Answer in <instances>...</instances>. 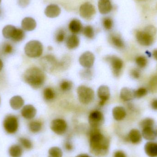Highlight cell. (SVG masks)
Masks as SVG:
<instances>
[{"label":"cell","instance_id":"cell-1","mask_svg":"<svg viewBox=\"0 0 157 157\" xmlns=\"http://www.w3.org/2000/svg\"><path fill=\"white\" fill-rule=\"evenodd\" d=\"M92 128L90 140V152L97 156H103L109 151V142L101 133L98 128Z\"/></svg>","mask_w":157,"mask_h":157},{"label":"cell","instance_id":"cell-2","mask_svg":"<svg viewBox=\"0 0 157 157\" xmlns=\"http://www.w3.org/2000/svg\"><path fill=\"white\" fill-rule=\"evenodd\" d=\"M24 79L31 87L37 89L44 85L46 80V75L41 69L38 67H31L25 72Z\"/></svg>","mask_w":157,"mask_h":157},{"label":"cell","instance_id":"cell-3","mask_svg":"<svg viewBox=\"0 0 157 157\" xmlns=\"http://www.w3.org/2000/svg\"><path fill=\"white\" fill-rule=\"evenodd\" d=\"M156 33V30L154 26H148L146 27L144 31L136 32V40L142 46L148 47L153 44L154 41V36Z\"/></svg>","mask_w":157,"mask_h":157},{"label":"cell","instance_id":"cell-4","mask_svg":"<svg viewBox=\"0 0 157 157\" xmlns=\"http://www.w3.org/2000/svg\"><path fill=\"white\" fill-rule=\"evenodd\" d=\"M43 51V45L38 40H30L25 46V53L29 58H39L41 56Z\"/></svg>","mask_w":157,"mask_h":157},{"label":"cell","instance_id":"cell-5","mask_svg":"<svg viewBox=\"0 0 157 157\" xmlns=\"http://www.w3.org/2000/svg\"><path fill=\"white\" fill-rule=\"evenodd\" d=\"M77 94L79 102L84 105H87L91 103L95 97L93 90L84 85L79 86L77 88Z\"/></svg>","mask_w":157,"mask_h":157},{"label":"cell","instance_id":"cell-6","mask_svg":"<svg viewBox=\"0 0 157 157\" xmlns=\"http://www.w3.org/2000/svg\"><path fill=\"white\" fill-rule=\"evenodd\" d=\"M105 59L109 63L113 75L116 77H119L121 74L123 68L122 60L115 55H109Z\"/></svg>","mask_w":157,"mask_h":157},{"label":"cell","instance_id":"cell-7","mask_svg":"<svg viewBox=\"0 0 157 157\" xmlns=\"http://www.w3.org/2000/svg\"><path fill=\"white\" fill-rule=\"evenodd\" d=\"M40 64L44 71L52 72L58 70L59 61L53 55H47L40 59Z\"/></svg>","mask_w":157,"mask_h":157},{"label":"cell","instance_id":"cell-8","mask_svg":"<svg viewBox=\"0 0 157 157\" xmlns=\"http://www.w3.org/2000/svg\"><path fill=\"white\" fill-rule=\"evenodd\" d=\"M3 126L5 131L8 133L13 134L17 131L18 128V121L14 115L6 116L3 122Z\"/></svg>","mask_w":157,"mask_h":157},{"label":"cell","instance_id":"cell-9","mask_svg":"<svg viewBox=\"0 0 157 157\" xmlns=\"http://www.w3.org/2000/svg\"><path fill=\"white\" fill-rule=\"evenodd\" d=\"M88 121L92 128H98L104 123V115L100 111H93L89 115Z\"/></svg>","mask_w":157,"mask_h":157},{"label":"cell","instance_id":"cell-10","mask_svg":"<svg viewBox=\"0 0 157 157\" xmlns=\"http://www.w3.org/2000/svg\"><path fill=\"white\" fill-rule=\"evenodd\" d=\"M79 14L84 19L89 20L96 13V8L93 5L89 2L84 3L79 7Z\"/></svg>","mask_w":157,"mask_h":157},{"label":"cell","instance_id":"cell-11","mask_svg":"<svg viewBox=\"0 0 157 157\" xmlns=\"http://www.w3.org/2000/svg\"><path fill=\"white\" fill-rule=\"evenodd\" d=\"M95 61V55L90 51L85 52L78 59L79 64L85 69H90L94 65Z\"/></svg>","mask_w":157,"mask_h":157},{"label":"cell","instance_id":"cell-12","mask_svg":"<svg viewBox=\"0 0 157 157\" xmlns=\"http://www.w3.org/2000/svg\"><path fill=\"white\" fill-rule=\"evenodd\" d=\"M50 128L57 134L62 135L67 130V124L63 119H55L51 122Z\"/></svg>","mask_w":157,"mask_h":157},{"label":"cell","instance_id":"cell-13","mask_svg":"<svg viewBox=\"0 0 157 157\" xmlns=\"http://www.w3.org/2000/svg\"><path fill=\"white\" fill-rule=\"evenodd\" d=\"M97 94L100 99V106H103L105 102L109 100L110 97L109 88L106 85H101L98 88Z\"/></svg>","mask_w":157,"mask_h":157},{"label":"cell","instance_id":"cell-14","mask_svg":"<svg viewBox=\"0 0 157 157\" xmlns=\"http://www.w3.org/2000/svg\"><path fill=\"white\" fill-rule=\"evenodd\" d=\"M61 13L59 6L55 4H51L47 6L45 10V14L49 18H55Z\"/></svg>","mask_w":157,"mask_h":157},{"label":"cell","instance_id":"cell-15","mask_svg":"<svg viewBox=\"0 0 157 157\" xmlns=\"http://www.w3.org/2000/svg\"><path fill=\"white\" fill-rule=\"evenodd\" d=\"M98 8L101 14H107L111 12L113 6L110 0H99Z\"/></svg>","mask_w":157,"mask_h":157},{"label":"cell","instance_id":"cell-16","mask_svg":"<svg viewBox=\"0 0 157 157\" xmlns=\"http://www.w3.org/2000/svg\"><path fill=\"white\" fill-rule=\"evenodd\" d=\"M21 115L27 120H31L36 116L37 110L32 105H26L24 106L21 110Z\"/></svg>","mask_w":157,"mask_h":157},{"label":"cell","instance_id":"cell-17","mask_svg":"<svg viewBox=\"0 0 157 157\" xmlns=\"http://www.w3.org/2000/svg\"><path fill=\"white\" fill-rule=\"evenodd\" d=\"M109 41L113 47L119 49H122L125 47L123 40L118 34L114 33L111 34L109 36Z\"/></svg>","mask_w":157,"mask_h":157},{"label":"cell","instance_id":"cell-18","mask_svg":"<svg viewBox=\"0 0 157 157\" xmlns=\"http://www.w3.org/2000/svg\"><path fill=\"white\" fill-rule=\"evenodd\" d=\"M36 20L31 17H25L21 22L22 29L25 31H33L36 28Z\"/></svg>","mask_w":157,"mask_h":157},{"label":"cell","instance_id":"cell-19","mask_svg":"<svg viewBox=\"0 0 157 157\" xmlns=\"http://www.w3.org/2000/svg\"><path fill=\"white\" fill-rule=\"evenodd\" d=\"M69 28L73 34L76 35L82 32L83 29V25L80 20L75 18L70 22Z\"/></svg>","mask_w":157,"mask_h":157},{"label":"cell","instance_id":"cell-20","mask_svg":"<svg viewBox=\"0 0 157 157\" xmlns=\"http://www.w3.org/2000/svg\"><path fill=\"white\" fill-rule=\"evenodd\" d=\"M120 98L124 101H130L135 98V90L128 87L123 88L120 92Z\"/></svg>","mask_w":157,"mask_h":157},{"label":"cell","instance_id":"cell-21","mask_svg":"<svg viewBox=\"0 0 157 157\" xmlns=\"http://www.w3.org/2000/svg\"><path fill=\"white\" fill-rule=\"evenodd\" d=\"M80 40L76 35H70L66 39V47L70 50L75 49L79 46Z\"/></svg>","mask_w":157,"mask_h":157},{"label":"cell","instance_id":"cell-22","mask_svg":"<svg viewBox=\"0 0 157 157\" xmlns=\"http://www.w3.org/2000/svg\"><path fill=\"white\" fill-rule=\"evenodd\" d=\"M142 133L137 129H133L131 130L128 134V139L134 144H140L142 140Z\"/></svg>","mask_w":157,"mask_h":157},{"label":"cell","instance_id":"cell-23","mask_svg":"<svg viewBox=\"0 0 157 157\" xmlns=\"http://www.w3.org/2000/svg\"><path fill=\"white\" fill-rule=\"evenodd\" d=\"M144 150L149 157H157V143L148 142L145 145Z\"/></svg>","mask_w":157,"mask_h":157},{"label":"cell","instance_id":"cell-24","mask_svg":"<svg viewBox=\"0 0 157 157\" xmlns=\"http://www.w3.org/2000/svg\"><path fill=\"white\" fill-rule=\"evenodd\" d=\"M112 114L114 120L117 121L123 120L126 116V112L124 107L116 106L112 110Z\"/></svg>","mask_w":157,"mask_h":157},{"label":"cell","instance_id":"cell-25","mask_svg":"<svg viewBox=\"0 0 157 157\" xmlns=\"http://www.w3.org/2000/svg\"><path fill=\"white\" fill-rule=\"evenodd\" d=\"M142 135L145 140L148 141H153L155 140L157 136L156 132H155L153 127L143 128Z\"/></svg>","mask_w":157,"mask_h":157},{"label":"cell","instance_id":"cell-26","mask_svg":"<svg viewBox=\"0 0 157 157\" xmlns=\"http://www.w3.org/2000/svg\"><path fill=\"white\" fill-rule=\"evenodd\" d=\"M25 103L24 99L19 96H14L10 100V105L11 108L14 110L19 109Z\"/></svg>","mask_w":157,"mask_h":157},{"label":"cell","instance_id":"cell-27","mask_svg":"<svg viewBox=\"0 0 157 157\" xmlns=\"http://www.w3.org/2000/svg\"><path fill=\"white\" fill-rule=\"evenodd\" d=\"M16 28L12 25H7L2 29V35L5 38L12 39L16 30Z\"/></svg>","mask_w":157,"mask_h":157},{"label":"cell","instance_id":"cell-28","mask_svg":"<svg viewBox=\"0 0 157 157\" xmlns=\"http://www.w3.org/2000/svg\"><path fill=\"white\" fill-rule=\"evenodd\" d=\"M9 153L12 157H20L23 153V150L21 147L18 145H13L9 148Z\"/></svg>","mask_w":157,"mask_h":157},{"label":"cell","instance_id":"cell-29","mask_svg":"<svg viewBox=\"0 0 157 157\" xmlns=\"http://www.w3.org/2000/svg\"><path fill=\"white\" fill-rule=\"evenodd\" d=\"M71 59L68 56L63 57L60 61H59L58 70L63 71L67 69L71 64Z\"/></svg>","mask_w":157,"mask_h":157},{"label":"cell","instance_id":"cell-30","mask_svg":"<svg viewBox=\"0 0 157 157\" xmlns=\"http://www.w3.org/2000/svg\"><path fill=\"white\" fill-rule=\"evenodd\" d=\"M25 36V34L24 30L20 28H17L12 40L14 42H19L23 40Z\"/></svg>","mask_w":157,"mask_h":157},{"label":"cell","instance_id":"cell-31","mask_svg":"<svg viewBox=\"0 0 157 157\" xmlns=\"http://www.w3.org/2000/svg\"><path fill=\"white\" fill-rule=\"evenodd\" d=\"M43 97L45 100H52L55 97V93L54 90L51 88H46L43 90Z\"/></svg>","mask_w":157,"mask_h":157},{"label":"cell","instance_id":"cell-32","mask_svg":"<svg viewBox=\"0 0 157 157\" xmlns=\"http://www.w3.org/2000/svg\"><path fill=\"white\" fill-rule=\"evenodd\" d=\"M82 32L85 36L89 39H92L95 36L94 29L91 26H86L83 28Z\"/></svg>","mask_w":157,"mask_h":157},{"label":"cell","instance_id":"cell-33","mask_svg":"<svg viewBox=\"0 0 157 157\" xmlns=\"http://www.w3.org/2000/svg\"><path fill=\"white\" fill-rule=\"evenodd\" d=\"M63 152L61 149L57 147H52L49 150L48 157H62Z\"/></svg>","mask_w":157,"mask_h":157},{"label":"cell","instance_id":"cell-34","mask_svg":"<svg viewBox=\"0 0 157 157\" xmlns=\"http://www.w3.org/2000/svg\"><path fill=\"white\" fill-rule=\"evenodd\" d=\"M42 128L41 123L38 121H34L29 123V128L31 132L33 133H36L40 132Z\"/></svg>","mask_w":157,"mask_h":157},{"label":"cell","instance_id":"cell-35","mask_svg":"<svg viewBox=\"0 0 157 157\" xmlns=\"http://www.w3.org/2000/svg\"><path fill=\"white\" fill-rule=\"evenodd\" d=\"M102 24L103 28L107 30L111 29L113 25V21L110 17H103L102 20Z\"/></svg>","mask_w":157,"mask_h":157},{"label":"cell","instance_id":"cell-36","mask_svg":"<svg viewBox=\"0 0 157 157\" xmlns=\"http://www.w3.org/2000/svg\"><path fill=\"white\" fill-rule=\"evenodd\" d=\"M72 82L70 80H64L61 82L60 88L63 91H68L72 89L73 87Z\"/></svg>","mask_w":157,"mask_h":157},{"label":"cell","instance_id":"cell-37","mask_svg":"<svg viewBox=\"0 0 157 157\" xmlns=\"http://www.w3.org/2000/svg\"><path fill=\"white\" fill-rule=\"evenodd\" d=\"M66 32L63 29H59L57 31L55 35V40L58 43H62L65 40Z\"/></svg>","mask_w":157,"mask_h":157},{"label":"cell","instance_id":"cell-38","mask_svg":"<svg viewBox=\"0 0 157 157\" xmlns=\"http://www.w3.org/2000/svg\"><path fill=\"white\" fill-rule=\"evenodd\" d=\"M155 124V121L150 118H146L140 123V126L142 129L146 127H153Z\"/></svg>","mask_w":157,"mask_h":157},{"label":"cell","instance_id":"cell-39","mask_svg":"<svg viewBox=\"0 0 157 157\" xmlns=\"http://www.w3.org/2000/svg\"><path fill=\"white\" fill-rule=\"evenodd\" d=\"M136 63L139 68H144L147 65V59L144 56H138L136 59Z\"/></svg>","mask_w":157,"mask_h":157},{"label":"cell","instance_id":"cell-40","mask_svg":"<svg viewBox=\"0 0 157 157\" xmlns=\"http://www.w3.org/2000/svg\"><path fill=\"white\" fill-rule=\"evenodd\" d=\"M147 90L145 88L141 87L135 90V97L137 98H141L147 94Z\"/></svg>","mask_w":157,"mask_h":157},{"label":"cell","instance_id":"cell-41","mask_svg":"<svg viewBox=\"0 0 157 157\" xmlns=\"http://www.w3.org/2000/svg\"><path fill=\"white\" fill-rule=\"evenodd\" d=\"M149 89L153 92H157V75H155L149 81Z\"/></svg>","mask_w":157,"mask_h":157},{"label":"cell","instance_id":"cell-42","mask_svg":"<svg viewBox=\"0 0 157 157\" xmlns=\"http://www.w3.org/2000/svg\"><path fill=\"white\" fill-rule=\"evenodd\" d=\"M19 142L25 148L30 149L32 147V144L30 140L25 138H19Z\"/></svg>","mask_w":157,"mask_h":157},{"label":"cell","instance_id":"cell-43","mask_svg":"<svg viewBox=\"0 0 157 157\" xmlns=\"http://www.w3.org/2000/svg\"><path fill=\"white\" fill-rule=\"evenodd\" d=\"M2 50L5 54H10L13 51V46L9 43H6L3 46Z\"/></svg>","mask_w":157,"mask_h":157},{"label":"cell","instance_id":"cell-44","mask_svg":"<svg viewBox=\"0 0 157 157\" xmlns=\"http://www.w3.org/2000/svg\"><path fill=\"white\" fill-rule=\"evenodd\" d=\"M81 75L83 78L89 79L90 78H91L92 73H91V71L90 70V69H86V70L82 71Z\"/></svg>","mask_w":157,"mask_h":157},{"label":"cell","instance_id":"cell-45","mask_svg":"<svg viewBox=\"0 0 157 157\" xmlns=\"http://www.w3.org/2000/svg\"><path fill=\"white\" fill-rule=\"evenodd\" d=\"M130 75L132 76V78L138 79L141 76V72L140 71L137 69H133L130 72Z\"/></svg>","mask_w":157,"mask_h":157},{"label":"cell","instance_id":"cell-46","mask_svg":"<svg viewBox=\"0 0 157 157\" xmlns=\"http://www.w3.org/2000/svg\"><path fill=\"white\" fill-rule=\"evenodd\" d=\"M17 3L22 7H25L30 3L31 0H17Z\"/></svg>","mask_w":157,"mask_h":157},{"label":"cell","instance_id":"cell-47","mask_svg":"<svg viewBox=\"0 0 157 157\" xmlns=\"http://www.w3.org/2000/svg\"><path fill=\"white\" fill-rule=\"evenodd\" d=\"M152 109L154 110L157 111V98L154 99L151 103Z\"/></svg>","mask_w":157,"mask_h":157},{"label":"cell","instance_id":"cell-48","mask_svg":"<svg viewBox=\"0 0 157 157\" xmlns=\"http://www.w3.org/2000/svg\"><path fill=\"white\" fill-rule=\"evenodd\" d=\"M114 157H126V156L123 151H118L114 154Z\"/></svg>","mask_w":157,"mask_h":157},{"label":"cell","instance_id":"cell-49","mask_svg":"<svg viewBox=\"0 0 157 157\" xmlns=\"http://www.w3.org/2000/svg\"><path fill=\"white\" fill-rule=\"evenodd\" d=\"M65 147H66V149L68 150H71L72 149L73 147L72 145L70 143H67L65 145Z\"/></svg>","mask_w":157,"mask_h":157},{"label":"cell","instance_id":"cell-50","mask_svg":"<svg viewBox=\"0 0 157 157\" xmlns=\"http://www.w3.org/2000/svg\"><path fill=\"white\" fill-rule=\"evenodd\" d=\"M153 55L154 58L157 60V49L153 51Z\"/></svg>","mask_w":157,"mask_h":157},{"label":"cell","instance_id":"cell-51","mask_svg":"<svg viewBox=\"0 0 157 157\" xmlns=\"http://www.w3.org/2000/svg\"><path fill=\"white\" fill-rule=\"evenodd\" d=\"M3 67V63L1 59H0V71H1Z\"/></svg>","mask_w":157,"mask_h":157},{"label":"cell","instance_id":"cell-52","mask_svg":"<svg viewBox=\"0 0 157 157\" xmlns=\"http://www.w3.org/2000/svg\"><path fill=\"white\" fill-rule=\"evenodd\" d=\"M76 157H90L88 155H84V154H82V155H79L77 156Z\"/></svg>","mask_w":157,"mask_h":157},{"label":"cell","instance_id":"cell-53","mask_svg":"<svg viewBox=\"0 0 157 157\" xmlns=\"http://www.w3.org/2000/svg\"><path fill=\"white\" fill-rule=\"evenodd\" d=\"M156 135L157 136V130H156Z\"/></svg>","mask_w":157,"mask_h":157},{"label":"cell","instance_id":"cell-54","mask_svg":"<svg viewBox=\"0 0 157 157\" xmlns=\"http://www.w3.org/2000/svg\"><path fill=\"white\" fill-rule=\"evenodd\" d=\"M1 2H2V0H0V4H1Z\"/></svg>","mask_w":157,"mask_h":157},{"label":"cell","instance_id":"cell-55","mask_svg":"<svg viewBox=\"0 0 157 157\" xmlns=\"http://www.w3.org/2000/svg\"><path fill=\"white\" fill-rule=\"evenodd\" d=\"M0 103H1V98H0Z\"/></svg>","mask_w":157,"mask_h":157},{"label":"cell","instance_id":"cell-56","mask_svg":"<svg viewBox=\"0 0 157 157\" xmlns=\"http://www.w3.org/2000/svg\"><path fill=\"white\" fill-rule=\"evenodd\" d=\"M0 13H1V11H0Z\"/></svg>","mask_w":157,"mask_h":157}]
</instances>
